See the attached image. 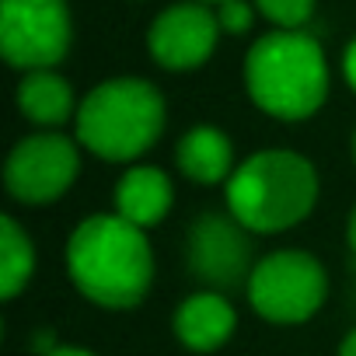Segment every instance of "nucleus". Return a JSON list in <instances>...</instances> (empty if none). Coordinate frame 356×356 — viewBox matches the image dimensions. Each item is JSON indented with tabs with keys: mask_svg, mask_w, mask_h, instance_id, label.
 Wrapping results in <instances>:
<instances>
[{
	"mask_svg": "<svg viewBox=\"0 0 356 356\" xmlns=\"http://www.w3.org/2000/svg\"><path fill=\"white\" fill-rule=\"evenodd\" d=\"M67 273L91 304L126 311L154 283V252L143 227L119 213H91L70 231Z\"/></svg>",
	"mask_w": 356,
	"mask_h": 356,
	"instance_id": "1",
	"label": "nucleus"
},
{
	"mask_svg": "<svg viewBox=\"0 0 356 356\" xmlns=\"http://www.w3.org/2000/svg\"><path fill=\"white\" fill-rule=\"evenodd\" d=\"M245 91L273 119H311L328 98V60L304 29H273L245 53Z\"/></svg>",
	"mask_w": 356,
	"mask_h": 356,
	"instance_id": "2",
	"label": "nucleus"
},
{
	"mask_svg": "<svg viewBox=\"0 0 356 356\" xmlns=\"http://www.w3.org/2000/svg\"><path fill=\"white\" fill-rule=\"evenodd\" d=\"M314 164L286 147L255 150L224 182L227 213L252 234H280L311 217L318 203Z\"/></svg>",
	"mask_w": 356,
	"mask_h": 356,
	"instance_id": "3",
	"label": "nucleus"
},
{
	"mask_svg": "<svg viewBox=\"0 0 356 356\" xmlns=\"http://www.w3.org/2000/svg\"><path fill=\"white\" fill-rule=\"evenodd\" d=\"M164 95L143 77H112L95 84L77 105V143L102 161H136L164 133Z\"/></svg>",
	"mask_w": 356,
	"mask_h": 356,
	"instance_id": "4",
	"label": "nucleus"
},
{
	"mask_svg": "<svg viewBox=\"0 0 356 356\" xmlns=\"http://www.w3.org/2000/svg\"><path fill=\"white\" fill-rule=\"evenodd\" d=\"M328 297V273L325 266L300 252L280 248L255 262L248 280L252 307L273 325H300L321 311Z\"/></svg>",
	"mask_w": 356,
	"mask_h": 356,
	"instance_id": "5",
	"label": "nucleus"
},
{
	"mask_svg": "<svg viewBox=\"0 0 356 356\" xmlns=\"http://www.w3.org/2000/svg\"><path fill=\"white\" fill-rule=\"evenodd\" d=\"M70 42L67 0H0V53L15 70H56Z\"/></svg>",
	"mask_w": 356,
	"mask_h": 356,
	"instance_id": "6",
	"label": "nucleus"
},
{
	"mask_svg": "<svg viewBox=\"0 0 356 356\" xmlns=\"http://www.w3.org/2000/svg\"><path fill=\"white\" fill-rule=\"evenodd\" d=\"M81 171V150L63 133H32L4 161V186L25 207H46L67 196Z\"/></svg>",
	"mask_w": 356,
	"mask_h": 356,
	"instance_id": "7",
	"label": "nucleus"
},
{
	"mask_svg": "<svg viewBox=\"0 0 356 356\" xmlns=\"http://www.w3.org/2000/svg\"><path fill=\"white\" fill-rule=\"evenodd\" d=\"M186 266L210 290L248 286L252 280V231L231 213H203L186 234Z\"/></svg>",
	"mask_w": 356,
	"mask_h": 356,
	"instance_id": "8",
	"label": "nucleus"
},
{
	"mask_svg": "<svg viewBox=\"0 0 356 356\" xmlns=\"http://www.w3.org/2000/svg\"><path fill=\"white\" fill-rule=\"evenodd\" d=\"M220 18L210 4L203 0H182V4H171L164 8L147 32V49L150 60L161 70L171 74H186L203 67L220 39Z\"/></svg>",
	"mask_w": 356,
	"mask_h": 356,
	"instance_id": "9",
	"label": "nucleus"
},
{
	"mask_svg": "<svg viewBox=\"0 0 356 356\" xmlns=\"http://www.w3.org/2000/svg\"><path fill=\"white\" fill-rule=\"evenodd\" d=\"M175 339L193 353H213L220 349L234 328H238V311L220 290H196L175 307L171 318Z\"/></svg>",
	"mask_w": 356,
	"mask_h": 356,
	"instance_id": "10",
	"label": "nucleus"
},
{
	"mask_svg": "<svg viewBox=\"0 0 356 356\" xmlns=\"http://www.w3.org/2000/svg\"><path fill=\"white\" fill-rule=\"evenodd\" d=\"M175 164L189 182H200V186H220L238 168L227 133L220 126H210V122L189 126L182 133V140L175 147Z\"/></svg>",
	"mask_w": 356,
	"mask_h": 356,
	"instance_id": "11",
	"label": "nucleus"
},
{
	"mask_svg": "<svg viewBox=\"0 0 356 356\" xmlns=\"http://www.w3.org/2000/svg\"><path fill=\"white\" fill-rule=\"evenodd\" d=\"M171 203H175L171 178L154 164H133L115 186V213L143 231L161 224Z\"/></svg>",
	"mask_w": 356,
	"mask_h": 356,
	"instance_id": "12",
	"label": "nucleus"
},
{
	"mask_svg": "<svg viewBox=\"0 0 356 356\" xmlns=\"http://www.w3.org/2000/svg\"><path fill=\"white\" fill-rule=\"evenodd\" d=\"M77 105L74 88L56 70H29L18 81V112L35 126L56 129L67 119H77Z\"/></svg>",
	"mask_w": 356,
	"mask_h": 356,
	"instance_id": "13",
	"label": "nucleus"
},
{
	"mask_svg": "<svg viewBox=\"0 0 356 356\" xmlns=\"http://www.w3.org/2000/svg\"><path fill=\"white\" fill-rule=\"evenodd\" d=\"M35 273V245L32 234L11 217H0V297L15 300Z\"/></svg>",
	"mask_w": 356,
	"mask_h": 356,
	"instance_id": "14",
	"label": "nucleus"
},
{
	"mask_svg": "<svg viewBox=\"0 0 356 356\" xmlns=\"http://www.w3.org/2000/svg\"><path fill=\"white\" fill-rule=\"evenodd\" d=\"M255 11L273 29H304L314 15V0H255Z\"/></svg>",
	"mask_w": 356,
	"mask_h": 356,
	"instance_id": "15",
	"label": "nucleus"
},
{
	"mask_svg": "<svg viewBox=\"0 0 356 356\" xmlns=\"http://www.w3.org/2000/svg\"><path fill=\"white\" fill-rule=\"evenodd\" d=\"M217 18L227 35H245L255 22V8L248 0H224V4H217Z\"/></svg>",
	"mask_w": 356,
	"mask_h": 356,
	"instance_id": "16",
	"label": "nucleus"
},
{
	"mask_svg": "<svg viewBox=\"0 0 356 356\" xmlns=\"http://www.w3.org/2000/svg\"><path fill=\"white\" fill-rule=\"evenodd\" d=\"M342 77H346V84L356 91V39L346 46V53H342Z\"/></svg>",
	"mask_w": 356,
	"mask_h": 356,
	"instance_id": "17",
	"label": "nucleus"
},
{
	"mask_svg": "<svg viewBox=\"0 0 356 356\" xmlns=\"http://www.w3.org/2000/svg\"><path fill=\"white\" fill-rule=\"evenodd\" d=\"M46 356H98V353H91V349H84V346H56V349L46 353Z\"/></svg>",
	"mask_w": 356,
	"mask_h": 356,
	"instance_id": "18",
	"label": "nucleus"
},
{
	"mask_svg": "<svg viewBox=\"0 0 356 356\" xmlns=\"http://www.w3.org/2000/svg\"><path fill=\"white\" fill-rule=\"evenodd\" d=\"M346 241H349V252H353V259H356V207H353L349 224H346Z\"/></svg>",
	"mask_w": 356,
	"mask_h": 356,
	"instance_id": "19",
	"label": "nucleus"
},
{
	"mask_svg": "<svg viewBox=\"0 0 356 356\" xmlns=\"http://www.w3.org/2000/svg\"><path fill=\"white\" fill-rule=\"evenodd\" d=\"M339 356H356V328H353V332L339 342Z\"/></svg>",
	"mask_w": 356,
	"mask_h": 356,
	"instance_id": "20",
	"label": "nucleus"
},
{
	"mask_svg": "<svg viewBox=\"0 0 356 356\" xmlns=\"http://www.w3.org/2000/svg\"><path fill=\"white\" fill-rule=\"evenodd\" d=\"M353 161H356V129H353Z\"/></svg>",
	"mask_w": 356,
	"mask_h": 356,
	"instance_id": "21",
	"label": "nucleus"
},
{
	"mask_svg": "<svg viewBox=\"0 0 356 356\" xmlns=\"http://www.w3.org/2000/svg\"><path fill=\"white\" fill-rule=\"evenodd\" d=\"M203 4H224V0H203Z\"/></svg>",
	"mask_w": 356,
	"mask_h": 356,
	"instance_id": "22",
	"label": "nucleus"
}]
</instances>
